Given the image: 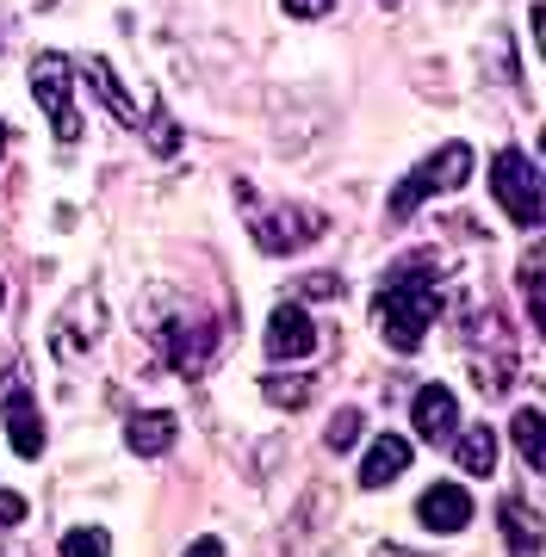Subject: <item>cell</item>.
<instances>
[{
	"label": "cell",
	"instance_id": "obj_1",
	"mask_svg": "<svg viewBox=\"0 0 546 557\" xmlns=\"http://www.w3.org/2000/svg\"><path fill=\"white\" fill-rule=\"evenodd\" d=\"M441 304H447V292H441V278H435V255H410L385 273L373 317H379L385 341L398 354H416L423 347V329L441 317Z\"/></svg>",
	"mask_w": 546,
	"mask_h": 557
},
{
	"label": "cell",
	"instance_id": "obj_2",
	"mask_svg": "<svg viewBox=\"0 0 546 557\" xmlns=\"http://www.w3.org/2000/svg\"><path fill=\"white\" fill-rule=\"evenodd\" d=\"M465 174H472V149H465V143H441L435 156L416 161V168L391 186V205H385V211H391V218H410V211L423 199H435V193H460Z\"/></svg>",
	"mask_w": 546,
	"mask_h": 557
},
{
	"label": "cell",
	"instance_id": "obj_3",
	"mask_svg": "<svg viewBox=\"0 0 546 557\" xmlns=\"http://www.w3.org/2000/svg\"><path fill=\"white\" fill-rule=\"evenodd\" d=\"M490 193H497V205L515 230H541V168H534V156L497 149L490 156Z\"/></svg>",
	"mask_w": 546,
	"mask_h": 557
},
{
	"label": "cell",
	"instance_id": "obj_4",
	"mask_svg": "<svg viewBox=\"0 0 546 557\" xmlns=\"http://www.w3.org/2000/svg\"><path fill=\"white\" fill-rule=\"evenodd\" d=\"M69 75H75V62L57 57V50L32 57V94H38L44 119L57 124L62 149H75V143H82V112H75V87H69Z\"/></svg>",
	"mask_w": 546,
	"mask_h": 557
},
{
	"label": "cell",
	"instance_id": "obj_5",
	"mask_svg": "<svg viewBox=\"0 0 546 557\" xmlns=\"http://www.w3.org/2000/svg\"><path fill=\"white\" fill-rule=\"evenodd\" d=\"M106 341V298L94 292V285H82L75 298L62 304V317H57V329H50V354L57 359H87L94 347Z\"/></svg>",
	"mask_w": 546,
	"mask_h": 557
},
{
	"label": "cell",
	"instance_id": "obj_6",
	"mask_svg": "<svg viewBox=\"0 0 546 557\" xmlns=\"http://www.w3.org/2000/svg\"><path fill=\"white\" fill-rule=\"evenodd\" d=\"M149 335H156V347H162V359L174 372H199L205 359H211V347H218V329L199 317H162Z\"/></svg>",
	"mask_w": 546,
	"mask_h": 557
},
{
	"label": "cell",
	"instance_id": "obj_7",
	"mask_svg": "<svg viewBox=\"0 0 546 557\" xmlns=\"http://www.w3.org/2000/svg\"><path fill=\"white\" fill-rule=\"evenodd\" d=\"M317 236H324V211H304V205H280V211L255 218V248L262 255H299L304 242Z\"/></svg>",
	"mask_w": 546,
	"mask_h": 557
},
{
	"label": "cell",
	"instance_id": "obj_8",
	"mask_svg": "<svg viewBox=\"0 0 546 557\" xmlns=\"http://www.w3.org/2000/svg\"><path fill=\"white\" fill-rule=\"evenodd\" d=\"M0 416H7V440H13V453H20V458H38L44 453V416H38V403H32V391H25V379H13L7 391H0Z\"/></svg>",
	"mask_w": 546,
	"mask_h": 557
},
{
	"label": "cell",
	"instance_id": "obj_9",
	"mask_svg": "<svg viewBox=\"0 0 546 557\" xmlns=\"http://www.w3.org/2000/svg\"><path fill=\"white\" fill-rule=\"evenodd\" d=\"M311 347H317V322H311V310L304 304H280L274 317H267V359H311Z\"/></svg>",
	"mask_w": 546,
	"mask_h": 557
},
{
	"label": "cell",
	"instance_id": "obj_10",
	"mask_svg": "<svg viewBox=\"0 0 546 557\" xmlns=\"http://www.w3.org/2000/svg\"><path fill=\"white\" fill-rule=\"evenodd\" d=\"M416 527H428V533H460V527H472V496H465L460 483H435V490H423V502H416Z\"/></svg>",
	"mask_w": 546,
	"mask_h": 557
},
{
	"label": "cell",
	"instance_id": "obj_11",
	"mask_svg": "<svg viewBox=\"0 0 546 557\" xmlns=\"http://www.w3.org/2000/svg\"><path fill=\"white\" fill-rule=\"evenodd\" d=\"M410 458H416V446H410L404 434H379L373 446H366V458H361V483L366 490H385L391 478H404L410 471Z\"/></svg>",
	"mask_w": 546,
	"mask_h": 557
},
{
	"label": "cell",
	"instance_id": "obj_12",
	"mask_svg": "<svg viewBox=\"0 0 546 557\" xmlns=\"http://www.w3.org/2000/svg\"><path fill=\"white\" fill-rule=\"evenodd\" d=\"M410 421H416V434L423 440H447L453 428H460V403H453L447 384H423L416 403H410Z\"/></svg>",
	"mask_w": 546,
	"mask_h": 557
},
{
	"label": "cell",
	"instance_id": "obj_13",
	"mask_svg": "<svg viewBox=\"0 0 546 557\" xmlns=\"http://www.w3.org/2000/svg\"><path fill=\"white\" fill-rule=\"evenodd\" d=\"M124 446L137 458H162L174 446V416L168 409H137V416L124 421Z\"/></svg>",
	"mask_w": 546,
	"mask_h": 557
},
{
	"label": "cell",
	"instance_id": "obj_14",
	"mask_svg": "<svg viewBox=\"0 0 546 557\" xmlns=\"http://www.w3.org/2000/svg\"><path fill=\"white\" fill-rule=\"evenodd\" d=\"M497 520H503V533H509V552L515 557H541V515H534V502L509 496L503 508H497Z\"/></svg>",
	"mask_w": 546,
	"mask_h": 557
},
{
	"label": "cell",
	"instance_id": "obj_15",
	"mask_svg": "<svg viewBox=\"0 0 546 557\" xmlns=\"http://www.w3.org/2000/svg\"><path fill=\"white\" fill-rule=\"evenodd\" d=\"M75 69H82V75H87V87H94V94H100V100L112 106V119H119V124H137V119H143V112H137V100H131V94L119 87V75L106 69V57H82Z\"/></svg>",
	"mask_w": 546,
	"mask_h": 557
},
{
	"label": "cell",
	"instance_id": "obj_16",
	"mask_svg": "<svg viewBox=\"0 0 546 557\" xmlns=\"http://www.w3.org/2000/svg\"><path fill=\"white\" fill-rule=\"evenodd\" d=\"M453 458H460L465 478H490V465H497V428H465Z\"/></svg>",
	"mask_w": 546,
	"mask_h": 557
},
{
	"label": "cell",
	"instance_id": "obj_17",
	"mask_svg": "<svg viewBox=\"0 0 546 557\" xmlns=\"http://www.w3.org/2000/svg\"><path fill=\"white\" fill-rule=\"evenodd\" d=\"M515 446H522L527 471H546V440H541V409H522L515 416Z\"/></svg>",
	"mask_w": 546,
	"mask_h": 557
},
{
	"label": "cell",
	"instance_id": "obj_18",
	"mask_svg": "<svg viewBox=\"0 0 546 557\" xmlns=\"http://www.w3.org/2000/svg\"><path fill=\"white\" fill-rule=\"evenodd\" d=\"M522 298H527V322L546 329V292H541V248H527L522 260Z\"/></svg>",
	"mask_w": 546,
	"mask_h": 557
},
{
	"label": "cell",
	"instance_id": "obj_19",
	"mask_svg": "<svg viewBox=\"0 0 546 557\" xmlns=\"http://www.w3.org/2000/svg\"><path fill=\"white\" fill-rule=\"evenodd\" d=\"M361 428H366V416L361 409H336V416H329V453H348V446H354V440H361Z\"/></svg>",
	"mask_w": 546,
	"mask_h": 557
},
{
	"label": "cell",
	"instance_id": "obj_20",
	"mask_svg": "<svg viewBox=\"0 0 546 557\" xmlns=\"http://www.w3.org/2000/svg\"><path fill=\"white\" fill-rule=\"evenodd\" d=\"M62 557H112V545H106L100 527H69V539H62Z\"/></svg>",
	"mask_w": 546,
	"mask_h": 557
},
{
	"label": "cell",
	"instance_id": "obj_21",
	"mask_svg": "<svg viewBox=\"0 0 546 557\" xmlns=\"http://www.w3.org/2000/svg\"><path fill=\"white\" fill-rule=\"evenodd\" d=\"M262 391H267V403H280V409H304V403H311V379H267Z\"/></svg>",
	"mask_w": 546,
	"mask_h": 557
},
{
	"label": "cell",
	"instance_id": "obj_22",
	"mask_svg": "<svg viewBox=\"0 0 546 557\" xmlns=\"http://www.w3.org/2000/svg\"><path fill=\"white\" fill-rule=\"evenodd\" d=\"M292 20H324V13H336V0H280Z\"/></svg>",
	"mask_w": 546,
	"mask_h": 557
},
{
	"label": "cell",
	"instance_id": "obj_23",
	"mask_svg": "<svg viewBox=\"0 0 546 557\" xmlns=\"http://www.w3.org/2000/svg\"><path fill=\"white\" fill-rule=\"evenodd\" d=\"M304 292H311V298H342V278L336 273H311L304 278Z\"/></svg>",
	"mask_w": 546,
	"mask_h": 557
},
{
	"label": "cell",
	"instance_id": "obj_24",
	"mask_svg": "<svg viewBox=\"0 0 546 557\" xmlns=\"http://www.w3.org/2000/svg\"><path fill=\"white\" fill-rule=\"evenodd\" d=\"M20 520H25V496L0 490V527H20Z\"/></svg>",
	"mask_w": 546,
	"mask_h": 557
},
{
	"label": "cell",
	"instance_id": "obj_25",
	"mask_svg": "<svg viewBox=\"0 0 546 557\" xmlns=\"http://www.w3.org/2000/svg\"><path fill=\"white\" fill-rule=\"evenodd\" d=\"M186 557H223V539H211V533L193 539V545H186Z\"/></svg>",
	"mask_w": 546,
	"mask_h": 557
},
{
	"label": "cell",
	"instance_id": "obj_26",
	"mask_svg": "<svg viewBox=\"0 0 546 557\" xmlns=\"http://www.w3.org/2000/svg\"><path fill=\"white\" fill-rule=\"evenodd\" d=\"M0 557H32V552H25V545H0Z\"/></svg>",
	"mask_w": 546,
	"mask_h": 557
},
{
	"label": "cell",
	"instance_id": "obj_27",
	"mask_svg": "<svg viewBox=\"0 0 546 557\" xmlns=\"http://www.w3.org/2000/svg\"><path fill=\"white\" fill-rule=\"evenodd\" d=\"M7 143H13V124H0V149H7Z\"/></svg>",
	"mask_w": 546,
	"mask_h": 557
},
{
	"label": "cell",
	"instance_id": "obj_28",
	"mask_svg": "<svg viewBox=\"0 0 546 557\" xmlns=\"http://www.w3.org/2000/svg\"><path fill=\"white\" fill-rule=\"evenodd\" d=\"M0 304H7V278H0Z\"/></svg>",
	"mask_w": 546,
	"mask_h": 557
}]
</instances>
